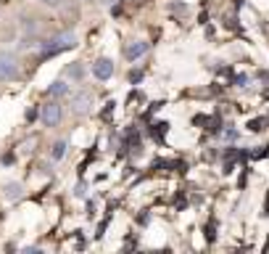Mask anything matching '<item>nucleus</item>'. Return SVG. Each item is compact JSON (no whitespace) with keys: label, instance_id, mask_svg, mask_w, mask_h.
<instances>
[{"label":"nucleus","instance_id":"obj_12","mask_svg":"<svg viewBox=\"0 0 269 254\" xmlns=\"http://www.w3.org/2000/svg\"><path fill=\"white\" fill-rule=\"evenodd\" d=\"M206 238H209V241H214V220L209 222V228H206Z\"/></svg>","mask_w":269,"mask_h":254},{"label":"nucleus","instance_id":"obj_1","mask_svg":"<svg viewBox=\"0 0 269 254\" xmlns=\"http://www.w3.org/2000/svg\"><path fill=\"white\" fill-rule=\"evenodd\" d=\"M74 45H77L74 32H63V35L53 37L51 43L45 45V56H56V53H61V51H69V48H74Z\"/></svg>","mask_w":269,"mask_h":254},{"label":"nucleus","instance_id":"obj_7","mask_svg":"<svg viewBox=\"0 0 269 254\" xmlns=\"http://www.w3.org/2000/svg\"><path fill=\"white\" fill-rule=\"evenodd\" d=\"M51 95H53V98H63V95H69V85L63 82V79H56V82L51 85Z\"/></svg>","mask_w":269,"mask_h":254},{"label":"nucleus","instance_id":"obj_13","mask_svg":"<svg viewBox=\"0 0 269 254\" xmlns=\"http://www.w3.org/2000/svg\"><path fill=\"white\" fill-rule=\"evenodd\" d=\"M40 3H42V6H51V8H56V6H61V3H63V0H40Z\"/></svg>","mask_w":269,"mask_h":254},{"label":"nucleus","instance_id":"obj_5","mask_svg":"<svg viewBox=\"0 0 269 254\" xmlns=\"http://www.w3.org/2000/svg\"><path fill=\"white\" fill-rule=\"evenodd\" d=\"M92 77L95 79H108V77H114V61L111 58H98L92 64Z\"/></svg>","mask_w":269,"mask_h":254},{"label":"nucleus","instance_id":"obj_10","mask_svg":"<svg viewBox=\"0 0 269 254\" xmlns=\"http://www.w3.org/2000/svg\"><path fill=\"white\" fill-rule=\"evenodd\" d=\"M82 67H79V64H74V67H69V77H74V79H82Z\"/></svg>","mask_w":269,"mask_h":254},{"label":"nucleus","instance_id":"obj_9","mask_svg":"<svg viewBox=\"0 0 269 254\" xmlns=\"http://www.w3.org/2000/svg\"><path fill=\"white\" fill-rule=\"evenodd\" d=\"M6 196H8V199H19V196H21V185H19V183H8V185H6Z\"/></svg>","mask_w":269,"mask_h":254},{"label":"nucleus","instance_id":"obj_6","mask_svg":"<svg viewBox=\"0 0 269 254\" xmlns=\"http://www.w3.org/2000/svg\"><path fill=\"white\" fill-rule=\"evenodd\" d=\"M90 106H92V95H90V93H79V95H74V101H71V111H74L77 117L87 114Z\"/></svg>","mask_w":269,"mask_h":254},{"label":"nucleus","instance_id":"obj_8","mask_svg":"<svg viewBox=\"0 0 269 254\" xmlns=\"http://www.w3.org/2000/svg\"><path fill=\"white\" fill-rule=\"evenodd\" d=\"M51 156L56 159V162H58V159H63V156H66V140H58V143H53V151H51Z\"/></svg>","mask_w":269,"mask_h":254},{"label":"nucleus","instance_id":"obj_11","mask_svg":"<svg viewBox=\"0 0 269 254\" xmlns=\"http://www.w3.org/2000/svg\"><path fill=\"white\" fill-rule=\"evenodd\" d=\"M266 122H269V119H253L248 127H251L253 133H259V130H264V124H266Z\"/></svg>","mask_w":269,"mask_h":254},{"label":"nucleus","instance_id":"obj_2","mask_svg":"<svg viewBox=\"0 0 269 254\" xmlns=\"http://www.w3.org/2000/svg\"><path fill=\"white\" fill-rule=\"evenodd\" d=\"M40 119H42L45 127H56V124H61V119H63V109H61V103H58V101L45 103V106L40 109Z\"/></svg>","mask_w":269,"mask_h":254},{"label":"nucleus","instance_id":"obj_4","mask_svg":"<svg viewBox=\"0 0 269 254\" xmlns=\"http://www.w3.org/2000/svg\"><path fill=\"white\" fill-rule=\"evenodd\" d=\"M148 48H151V45H148L145 40H132V43L124 45V56L130 58V61H137V58H142V56L148 53Z\"/></svg>","mask_w":269,"mask_h":254},{"label":"nucleus","instance_id":"obj_15","mask_svg":"<svg viewBox=\"0 0 269 254\" xmlns=\"http://www.w3.org/2000/svg\"><path fill=\"white\" fill-rule=\"evenodd\" d=\"M103 3H108V6H111V3H116V0H103Z\"/></svg>","mask_w":269,"mask_h":254},{"label":"nucleus","instance_id":"obj_14","mask_svg":"<svg viewBox=\"0 0 269 254\" xmlns=\"http://www.w3.org/2000/svg\"><path fill=\"white\" fill-rule=\"evenodd\" d=\"M140 77H142L140 72H132V74H130V79H132V82H140Z\"/></svg>","mask_w":269,"mask_h":254},{"label":"nucleus","instance_id":"obj_3","mask_svg":"<svg viewBox=\"0 0 269 254\" xmlns=\"http://www.w3.org/2000/svg\"><path fill=\"white\" fill-rule=\"evenodd\" d=\"M16 74H19V61H16V56L13 53H0V79L8 82Z\"/></svg>","mask_w":269,"mask_h":254}]
</instances>
